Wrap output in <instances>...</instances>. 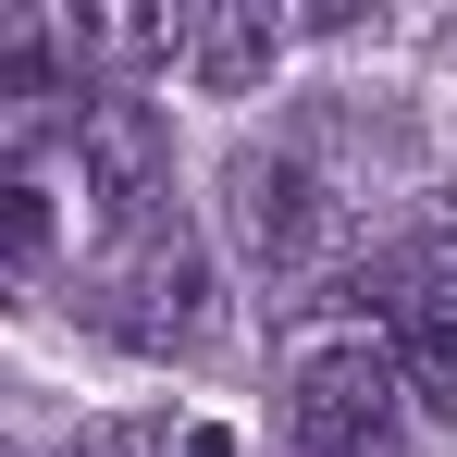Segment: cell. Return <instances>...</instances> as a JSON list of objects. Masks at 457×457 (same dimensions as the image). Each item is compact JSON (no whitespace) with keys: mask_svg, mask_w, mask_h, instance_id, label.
Instances as JSON below:
<instances>
[{"mask_svg":"<svg viewBox=\"0 0 457 457\" xmlns=\"http://www.w3.org/2000/svg\"><path fill=\"white\" fill-rule=\"evenodd\" d=\"M395 420V359L383 334H309L285 371V457H371Z\"/></svg>","mask_w":457,"mask_h":457,"instance_id":"obj_1","label":"cell"},{"mask_svg":"<svg viewBox=\"0 0 457 457\" xmlns=\"http://www.w3.org/2000/svg\"><path fill=\"white\" fill-rule=\"evenodd\" d=\"M223 235H235V260H247L260 285H297L309 260H321V235H334V211H321L309 161H285V149H247V161L223 173Z\"/></svg>","mask_w":457,"mask_h":457,"instance_id":"obj_2","label":"cell"},{"mask_svg":"<svg viewBox=\"0 0 457 457\" xmlns=\"http://www.w3.org/2000/svg\"><path fill=\"white\" fill-rule=\"evenodd\" d=\"M75 173H87V198L112 211V223H149L161 211V173H173V124H161L149 99H87L75 112Z\"/></svg>","mask_w":457,"mask_h":457,"instance_id":"obj_3","label":"cell"},{"mask_svg":"<svg viewBox=\"0 0 457 457\" xmlns=\"http://www.w3.org/2000/svg\"><path fill=\"white\" fill-rule=\"evenodd\" d=\"M0 260H50V198L12 149H0Z\"/></svg>","mask_w":457,"mask_h":457,"instance_id":"obj_7","label":"cell"},{"mask_svg":"<svg viewBox=\"0 0 457 457\" xmlns=\"http://www.w3.org/2000/svg\"><path fill=\"white\" fill-rule=\"evenodd\" d=\"M285 62V12L272 0H235V12H198V37H186V75L211 87V99H247V87Z\"/></svg>","mask_w":457,"mask_h":457,"instance_id":"obj_5","label":"cell"},{"mask_svg":"<svg viewBox=\"0 0 457 457\" xmlns=\"http://www.w3.org/2000/svg\"><path fill=\"white\" fill-rule=\"evenodd\" d=\"M112 321L137 334V346H198L211 334V272H198V247L186 235H161V223H137V247H124V272H112Z\"/></svg>","mask_w":457,"mask_h":457,"instance_id":"obj_4","label":"cell"},{"mask_svg":"<svg viewBox=\"0 0 457 457\" xmlns=\"http://www.w3.org/2000/svg\"><path fill=\"white\" fill-rule=\"evenodd\" d=\"M62 62H75V37L50 12H0V99H50Z\"/></svg>","mask_w":457,"mask_h":457,"instance_id":"obj_6","label":"cell"}]
</instances>
